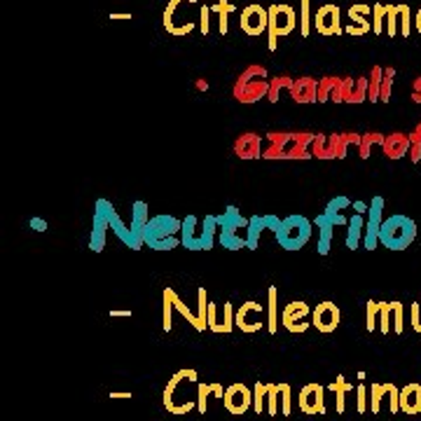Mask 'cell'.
<instances>
[{
    "label": "cell",
    "mask_w": 421,
    "mask_h": 421,
    "mask_svg": "<svg viewBox=\"0 0 421 421\" xmlns=\"http://www.w3.org/2000/svg\"><path fill=\"white\" fill-rule=\"evenodd\" d=\"M316 134L311 131H269L265 160H306L311 157V143Z\"/></svg>",
    "instance_id": "obj_1"
},
{
    "label": "cell",
    "mask_w": 421,
    "mask_h": 421,
    "mask_svg": "<svg viewBox=\"0 0 421 421\" xmlns=\"http://www.w3.org/2000/svg\"><path fill=\"white\" fill-rule=\"evenodd\" d=\"M269 82L272 80H269L267 68L253 63V66H248L244 73L237 77V82H234V89H232L234 98L244 105L258 103L269 96Z\"/></svg>",
    "instance_id": "obj_2"
},
{
    "label": "cell",
    "mask_w": 421,
    "mask_h": 421,
    "mask_svg": "<svg viewBox=\"0 0 421 421\" xmlns=\"http://www.w3.org/2000/svg\"><path fill=\"white\" fill-rule=\"evenodd\" d=\"M199 0H169L167 10H164V28L171 35H188L199 26Z\"/></svg>",
    "instance_id": "obj_3"
},
{
    "label": "cell",
    "mask_w": 421,
    "mask_h": 421,
    "mask_svg": "<svg viewBox=\"0 0 421 421\" xmlns=\"http://www.w3.org/2000/svg\"><path fill=\"white\" fill-rule=\"evenodd\" d=\"M181 234L185 248H190V251H209L216 244V234H218L216 216H206L204 220H199L197 216H188L183 220Z\"/></svg>",
    "instance_id": "obj_4"
},
{
    "label": "cell",
    "mask_w": 421,
    "mask_h": 421,
    "mask_svg": "<svg viewBox=\"0 0 421 421\" xmlns=\"http://www.w3.org/2000/svg\"><path fill=\"white\" fill-rule=\"evenodd\" d=\"M417 239V223L408 216H391L380 227V244L391 251H405Z\"/></svg>",
    "instance_id": "obj_5"
},
{
    "label": "cell",
    "mask_w": 421,
    "mask_h": 421,
    "mask_svg": "<svg viewBox=\"0 0 421 421\" xmlns=\"http://www.w3.org/2000/svg\"><path fill=\"white\" fill-rule=\"evenodd\" d=\"M183 230V223L171 216H157L150 218V223L143 230V241L155 248V251H171L176 248L181 241L176 239V234Z\"/></svg>",
    "instance_id": "obj_6"
},
{
    "label": "cell",
    "mask_w": 421,
    "mask_h": 421,
    "mask_svg": "<svg viewBox=\"0 0 421 421\" xmlns=\"http://www.w3.org/2000/svg\"><path fill=\"white\" fill-rule=\"evenodd\" d=\"M269 28H267V47L269 52H274L279 45V38L290 35L295 31L297 24V12L290 5H269Z\"/></svg>",
    "instance_id": "obj_7"
},
{
    "label": "cell",
    "mask_w": 421,
    "mask_h": 421,
    "mask_svg": "<svg viewBox=\"0 0 421 421\" xmlns=\"http://www.w3.org/2000/svg\"><path fill=\"white\" fill-rule=\"evenodd\" d=\"M311 239V223L304 216H288L281 220V227L276 232V241L285 251H299L309 244Z\"/></svg>",
    "instance_id": "obj_8"
},
{
    "label": "cell",
    "mask_w": 421,
    "mask_h": 421,
    "mask_svg": "<svg viewBox=\"0 0 421 421\" xmlns=\"http://www.w3.org/2000/svg\"><path fill=\"white\" fill-rule=\"evenodd\" d=\"M185 380H188V377L183 375V370H178V373L169 380L167 389H164V408L176 417L188 415V412L195 408V401L190 398L188 391H181Z\"/></svg>",
    "instance_id": "obj_9"
},
{
    "label": "cell",
    "mask_w": 421,
    "mask_h": 421,
    "mask_svg": "<svg viewBox=\"0 0 421 421\" xmlns=\"http://www.w3.org/2000/svg\"><path fill=\"white\" fill-rule=\"evenodd\" d=\"M262 323H267V311H262V304L248 299L234 311V325L241 332H258L262 330Z\"/></svg>",
    "instance_id": "obj_10"
},
{
    "label": "cell",
    "mask_w": 421,
    "mask_h": 421,
    "mask_svg": "<svg viewBox=\"0 0 421 421\" xmlns=\"http://www.w3.org/2000/svg\"><path fill=\"white\" fill-rule=\"evenodd\" d=\"M112 204L105 202V199H98L96 202V211H94V230H91V241L89 248L96 253H101L105 248V234H108L110 227V216H112Z\"/></svg>",
    "instance_id": "obj_11"
},
{
    "label": "cell",
    "mask_w": 421,
    "mask_h": 421,
    "mask_svg": "<svg viewBox=\"0 0 421 421\" xmlns=\"http://www.w3.org/2000/svg\"><path fill=\"white\" fill-rule=\"evenodd\" d=\"M239 26L246 35L258 38V35H262L269 28V10L262 5L244 7V12H241V17H239Z\"/></svg>",
    "instance_id": "obj_12"
},
{
    "label": "cell",
    "mask_w": 421,
    "mask_h": 421,
    "mask_svg": "<svg viewBox=\"0 0 421 421\" xmlns=\"http://www.w3.org/2000/svg\"><path fill=\"white\" fill-rule=\"evenodd\" d=\"M335 103H363L368 101V77H342L332 94Z\"/></svg>",
    "instance_id": "obj_13"
},
{
    "label": "cell",
    "mask_w": 421,
    "mask_h": 421,
    "mask_svg": "<svg viewBox=\"0 0 421 421\" xmlns=\"http://www.w3.org/2000/svg\"><path fill=\"white\" fill-rule=\"evenodd\" d=\"M382 216H384V199L375 197L373 202H370L365 234H363V246H365V251H375L377 244H380V227L384 223Z\"/></svg>",
    "instance_id": "obj_14"
},
{
    "label": "cell",
    "mask_w": 421,
    "mask_h": 421,
    "mask_svg": "<svg viewBox=\"0 0 421 421\" xmlns=\"http://www.w3.org/2000/svg\"><path fill=\"white\" fill-rule=\"evenodd\" d=\"M223 403L230 415H234V417L246 415L248 408L253 405V391L248 389L246 384H232V387H227V391H225Z\"/></svg>",
    "instance_id": "obj_15"
},
{
    "label": "cell",
    "mask_w": 421,
    "mask_h": 421,
    "mask_svg": "<svg viewBox=\"0 0 421 421\" xmlns=\"http://www.w3.org/2000/svg\"><path fill=\"white\" fill-rule=\"evenodd\" d=\"M384 401H389V410L396 415L401 410V389H396L394 384H373V389H370V410L375 415L382 412Z\"/></svg>",
    "instance_id": "obj_16"
},
{
    "label": "cell",
    "mask_w": 421,
    "mask_h": 421,
    "mask_svg": "<svg viewBox=\"0 0 421 421\" xmlns=\"http://www.w3.org/2000/svg\"><path fill=\"white\" fill-rule=\"evenodd\" d=\"M410 24H412V14H410L408 5H387V35L389 38H396V35L408 38Z\"/></svg>",
    "instance_id": "obj_17"
},
{
    "label": "cell",
    "mask_w": 421,
    "mask_h": 421,
    "mask_svg": "<svg viewBox=\"0 0 421 421\" xmlns=\"http://www.w3.org/2000/svg\"><path fill=\"white\" fill-rule=\"evenodd\" d=\"M339 306L330 302V299H325V302H320L316 309L311 311V325L316 328L318 332H332L337 330L339 325Z\"/></svg>",
    "instance_id": "obj_18"
},
{
    "label": "cell",
    "mask_w": 421,
    "mask_h": 421,
    "mask_svg": "<svg viewBox=\"0 0 421 421\" xmlns=\"http://www.w3.org/2000/svg\"><path fill=\"white\" fill-rule=\"evenodd\" d=\"M311 313L306 302H290L283 306L281 311V323L288 332H304L311 323H306V316Z\"/></svg>",
    "instance_id": "obj_19"
},
{
    "label": "cell",
    "mask_w": 421,
    "mask_h": 421,
    "mask_svg": "<svg viewBox=\"0 0 421 421\" xmlns=\"http://www.w3.org/2000/svg\"><path fill=\"white\" fill-rule=\"evenodd\" d=\"M325 387H320V384H306L299 391V410L304 412V415H325Z\"/></svg>",
    "instance_id": "obj_20"
},
{
    "label": "cell",
    "mask_w": 421,
    "mask_h": 421,
    "mask_svg": "<svg viewBox=\"0 0 421 421\" xmlns=\"http://www.w3.org/2000/svg\"><path fill=\"white\" fill-rule=\"evenodd\" d=\"M339 19H342L339 5H320L316 17H313V26H316V31L320 35H339L342 33Z\"/></svg>",
    "instance_id": "obj_21"
},
{
    "label": "cell",
    "mask_w": 421,
    "mask_h": 421,
    "mask_svg": "<svg viewBox=\"0 0 421 421\" xmlns=\"http://www.w3.org/2000/svg\"><path fill=\"white\" fill-rule=\"evenodd\" d=\"M290 96L295 103H318V80H313L309 75H302V77H292V84H290Z\"/></svg>",
    "instance_id": "obj_22"
},
{
    "label": "cell",
    "mask_w": 421,
    "mask_h": 421,
    "mask_svg": "<svg viewBox=\"0 0 421 421\" xmlns=\"http://www.w3.org/2000/svg\"><path fill=\"white\" fill-rule=\"evenodd\" d=\"M234 155H237L239 160H260L262 138L253 131L241 134V136H237V141H234Z\"/></svg>",
    "instance_id": "obj_23"
},
{
    "label": "cell",
    "mask_w": 421,
    "mask_h": 421,
    "mask_svg": "<svg viewBox=\"0 0 421 421\" xmlns=\"http://www.w3.org/2000/svg\"><path fill=\"white\" fill-rule=\"evenodd\" d=\"M368 14H373V7L370 5H351L349 7V19H351V24H349L344 31L349 35H365L373 31V21L368 19Z\"/></svg>",
    "instance_id": "obj_24"
},
{
    "label": "cell",
    "mask_w": 421,
    "mask_h": 421,
    "mask_svg": "<svg viewBox=\"0 0 421 421\" xmlns=\"http://www.w3.org/2000/svg\"><path fill=\"white\" fill-rule=\"evenodd\" d=\"M410 134H403V131H394V134H387L382 143V150L389 160H401V157L410 155Z\"/></svg>",
    "instance_id": "obj_25"
},
{
    "label": "cell",
    "mask_w": 421,
    "mask_h": 421,
    "mask_svg": "<svg viewBox=\"0 0 421 421\" xmlns=\"http://www.w3.org/2000/svg\"><path fill=\"white\" fill-rule=\"evenodd\" d=\"M110 227H112V232L117 234V239L122 241L124 246H129L131 251H138V248L145 246V241H143V234L134 230V227H127L122 220H119V216H117L115 211H112V216H110Z\"/></svg>",
    "instance_id": "obj_26"
},
{
    "label": "cell",
    "mask_w": 421,
    "mask_h": 421,
    "mask_svg": "<svg viewBox=\"0 0 421 421\" xmlns=\"http://www.w3.org/2000/svg\"><path fill=\"white\" fill-rule=\"evenodd\" d=\"M401 412L410 417L421 415V384H408L401 389Z\"/></svg>",
    "instance_id": "obj_27"
},
{
    "label": "cell",
    "mask_w": 421,
    "mask_h": 421,
    "mask_svg": "<svg viewBox=\"0 0 421 421\" xmlns=\"http://www.w3.org/2000/svg\"><path fill=\"white\" fill-rule=\"evenodd\" d=\"M330 145H332V157L335 160H344L349 148L361 145V134L344 131V134H330Z\"/></svg>",
    "instance_id": "obj_28"
},
{
    "label": "cell",
    "mask_w": 421,
    "mask_h": 421,
    "mask_svg": "<svg viewBox=\"0 0 421 421\" xmlns=\"http://www.w3.org/2000/svg\"><path fill=\"white\" fill-rule=\"evenodd\" d=\"M365 223L368 220L363 218V213H354L349 218V225H346V248L349 251H356L363 241V234H365Z\"/></svg>",
    "instance_id": "obj_29"
},
{
    "label": "cell",
    "mask_w": 421,
    "mask_h": 421,
    "mask_svg": "<svg viewBox=\"0 0 421 421\" xmlns=\"http://www.w3.org/2000/svg\"><path fill=\"white\" fill-rule=\"evenodd\" d=\"M313 225L318 227V253L320 255H328L330 253V241H332V227H335V220L325 213L313 220Z\"/></svg>",
    "instance_id": "obj_30"
},
{
    "label": "cell",
    "mask_w": 421,
    "mask_h": 421,
    "mask_svg": "<svg viewBox=\"0 0 421 421\" xmlns=\"http://www.w3.org/2000/svg\"><path fill=\"white\" fill-rule=\"evenodd\" d=\"M225 398V389L220 384H197V408L202 415H206V408H209V398Z\"/></svg>",
    "instance_id": "obj_31"
},
{
    "label": "cell",
    "mask_w": 421,
    "mask_h": 421,
    "mask_svg": "<svg viewBox=\"0 0 421 421\" xmlns=\"http://www.w3.org/2000/svg\"><path fill=\"white\" fill-rule=\"evenodd\" d=\"M267 330L269 335H276L279 330V292L274 285L267 290Z\"/></svg>",
    "instance_id": "obj_32"
},
{
    "label": "cell",
    "mask_w": 421,
    "mask_h": 421,
    "mask_svg": "<svg viewBox=\"0 0 421 421\" xmlns=\"http://www.w3.org/2000/svg\"><path fill=\"white\" fill-rule=\"evenodd\" d=\"M162 297H164V309H162V328H164V332H169L171 328H174V323H171V318H174V309H176V304H174L176 292H174V288H164Z\"/></svg>",
    "instance_id": "obj_33"
},
{
    "label": "cell",
    "mask_w": 421,
    "mask_h": 421,
    "mask_svg": "<svg viewBox=\"0 0 421 421\" xmlns=\"http://www.w3.org/2000/svg\"><path fill=\"white\" fill-rule=\"evenodd\" d=\"M311 157H316V160H335V157H332V145H330V136H325V134H316V136H313Z\"/></svg>",
    "instance_id": "obj_34"
},
{
    "label": "cell",
    "mask_w": 421,
    "mask_h": 421,
    "mask_svg": "<svg viewBox=\"0 0 421 421\" xmlns=\"http://www.w3.org/2000/svg\"><path fill=\"white\" fill-rule=\"evenodd\" d=\"M211 12L218 14V31L227 35V31H230V14L234 12V5H230V0H218V5L211 7Z\"/></svg>",
    "instance_id": "obj_35"
},
{
    "label": "cell",
    "mask_w": 421,
    "mask_h": 421,
    "mask_svg": "<svg viewBox=\"0 0 421 421\" xmlns=\"http://www.w3.org/2000/svg\"><path fill=\"white\" fill-rule=\"evenodd\" d=\"M382 80H384V68L375 66L368 75V101H380V91H382Z\"/></svg>",
    "instance_id": "obj_36"
},
{
    "label": "cell",
    "mask_w": 421,
    "mask_h": 421,
    "mask_svg": "<svg viewBox=\"0 0 421 421\" xmlns=\"http://www.w3.org/2000/svg\"><path fill=\"white\" fill-rule=\"evenodd\" d=\"M342 77H335V75H325L318 80V103H325V101H332V94L335 89L339 87Z\"/></svg>",
    "instance_id": "obj_37"
},
{
    "label": "cell",
    "mask_w": 421,
    "mask_h": 421,
    "mask_svg": "<svg viewBox=\"0 0 421 421\" xmlns=\"http://www.w3.org/2000/svg\"><path fill=\"white\" fill-rule=\"evenodd\" d=\"M328 389H330L332 394L337 396V398H335V401H337V412L342 415V412H344V401H346L344 396L349 394V391H354V387H351V384H349L342 375H337V380H335Z\"/></svg>",
    "instance_id": "obj_38"
},
{
    "label": "cell",
    "mask_w": 421,
    "mask_h": 421,
    "mask_svg": "<svg viewBox=\"0 0 421 421\" xmlns=\"http://www.w3.org/2000/svg\"><path fill=\"white\" fill-rule=\"evenodd\" d=\"M262 230H267V227H265V220H262V216H253L251 223H248V230H246L248 248H251V251H255V248H258V241H260Z\"/></svg>",
    "instance_id": "obj_39"
},
{
    "label": "cell",
    "mask_w": 421,
    "mask_h": 421,
    "mask_svg": "<svg viewBox=\"0 0 421 421\" xmlns=\"http://www.w3.org/2000/svg\"><path fill=\"white\" fill-rule=\"evenodd\" d=\"M290 84H292V77L290 75L272 77V82H269V96H267V101L269 103H276L281 98V91L283 89H290Z\"/></svg>",
    "instance_id": "obj_40"
},
{
    "label": "cell",
    "mask_w": 421,
    "mask_h": 421,
    "mask_svg": "<svg viewBox=\"0 0 421 421\" xmlns=\"http://www.w3.org/2000/svg\"><path fill=\"white\" fill-rule=\"evenodd\" d=\"M382 143H384V136H382V134H375V131L363 134V136H361V145H358V155H361V160H368L370 153H373V148H375V145H382Z\"/></svg>",
    "instance_id": "obj_41"
},
{
    "label": "cell",
    "mask_w": 421,
    "mask_h": 421,
    "mask_svg": "<svg viewBox=\"0 0 421 421\" xmlns=\"http://www.w3.org/2000/svg\"><path fill=\"white\" fill-rule=\"evenodd\" d=\"M299 33L302 38L311 33V0H299Z\"/></svg>",
    "instance_id": "obj_42"
},
{
    "label": "cell",
    "mask_w": 421,
    "mask_h": 421,
    "mask_svg": "<svg viewBox=\"0 0 421 421\" xmlns=\"http://www.w3.org/2000/svg\"><path fill=\"white\" fill-rule=\"evenodd\" d=\"M148 223H150L148 204H145V202H136V204H134V220H131V227H134L136 232L143 234V230H145Z\"/></svg>",
    "instance_id": "obj_43"
},
{
    "label": "cell",
    "mask_w": 421,
    "mask_h": 421,
    "mask_svg": "<svg viewBox=\"0 0 421 421\" xmlns=\"http://www.w3.org/2000/svg\"><path fill=\"white\" fill-rule=\"evenodd\" d=\"M279 405H281L279 384H267V415H269V417H276V415H279Z\"/></svg>",
    "instance_id": "obj_44"
},
{
    "label": "cell",
    "mask_w": 421,
    "mask_h": 421,
    "mask_svg": "<svg viewBox=\"0 0 421 421\" xmlns=\"http://www.w3.org/2000/svg\"><path fill=\"white\" fill-rule=\"evenodd\" d=\"M253 410L262 415V412H267V384L258 382L253 387Z\"/></svg>",
    "instance_id": "obj_45"
},
{
    "label": "cell",
    "mask_w": 421,
    "mask_h": 421,
    "mask_svg": "<svg viewBox=\"0 0 421 421\" xmlns=\"http://www.w3.org/2000/svg\"><path fill=\"white\" fill-rule=\"evenodd\" d=\"M394 77H396V68H384V80H382V91H380V101H382V103H389V101H391Z\"/></svg>",
    "instance_id": "obj_46"
},
{
    "label": "cell",
    "mask_w": 421,
    "mask_h": 421,
    "mask_svg": "<svg viewBox=\"0 0 421 421\" xmlns=\"http://www.w3.org/2000/svg\"><path fill=\"white\" fill-rule=\"evenodd\" d=\"M373 28H375L377 35L387 31V5H380V3H377V5L373 7Z\"/></svg>",
    "instance_id": "obj_47"
},
{
    "label": "cell",
    "mask_w": 421,
    "mask_h": 421,
    "mask_svg": "<svg viewBox=\"0 0 421 421\" xmlns=\"http://www.w3.org/2000/svg\"><path fill=\"white\" fill-rule=\"evenodd\" d=\"M410 157H412V162L415 164H419L421 162V122L412 129V134H410Z\"/></svg>",
    "instance_id": "obj_48"
},
{
    "label": "cell",
    "mask_w": 421,
    "mask_h": 421,
    "mask_svg": "<svg viewBox=\"0 0 421 421\" xmlns=\"http://www.w3.org/2000/svg\"><path fill=\"white\" fill-rule=\"evenodd\" d=\"M380 311H382V302L370 299L368 306H365V328H368V332H375V320L380 318Z\"/></svg>",
    "instance_id": "obj_49"
},
{
    "label": "cell",
    "mask_w": 421,
    "mask_h": 421,
    "mask_svg": "<svg viewBox=\"0 0 421 421\" xmlns=\"http://www.w3.org/2000/svg\"><path fill=\"white\" fill-rule=\"evenodd\" d=\"M368 410H370V391L363 387V384H358V387H356V412L365 415Z\"/></svg>",
    "instance_id": "obj_50"
},
{
    "label": "cell",
    "mask_w": 421,
    "mask_h": 421,
    "mask_svg": "<svg viewBox=\"0 0 421 421\" xmlns=\"http://www.w3.org/2000/svg\"><path fill=\"white\" fill-rule=\"evenodd\" d=\"M391 313H394V304L391 302H382V311H380V330L382 335H389L391 332Z\"/></svg>",
    "instance_id": "obj_51"
},
{
    "label": "cell",
    "mask_w": 421,
    "mask_h": 421,
    "mask_svg": "<svg viewBox=\"0 0 421 421\" xmlns=\"http://www.w3.org/2000/svg\"><path fill=\"white\" fill-rule=\"evenodd\" d=\"M197 297H199V320H202L204 328H209V299H206V288H199L197 290Z\"/></svg>",
    "instance_id": "obj_52"
},
{
    "label": "cell",
    "mask_w": 421,
    "mask_h": 421,
    "mask_svg": "<svg viewBox=\"0 0 421 421\" xmlns=\"http://www.w3.org/2000/svg\"><path fill=\"white\" fill-rule=\"evenodd\" d=\"M281 391V415L288 417L292 412V398H290V384H279Z\"/></svg>",
    "instance_id": "obj_53"
},
{
    "label": "cell",
    "mask_w": 421,
    "mask_h": 421,
    "mask_svg": "<svg viewBox=\"0 0 421 421\" xmlns=\"http://www.w3.org/2000/svg\"><path fill=\"white\" fill-rule=\"evenodd\" d=\"M394 304V332L396 335H403L405 330V309L401 302H391Z\"/></svg>",
    "instance_id": "obj_54"
},
{
    "label": "cell",
    "mask_w": 421,
    "mask_h": 421,
    "mask_svg": "<svg viewBox=\"0 0 421 421\" xmlns=\"http://www.w3.org/2000/svg\"><path fill=\"white\" fill-rule=\"evenodd\" d=\"M199 31H202V35H209V31H211V7L209 5H202V10H199Z\"/></svg>",
    "instance_id": "obj_55"
},
{
    "label": "cell",
    "mask_w": 421,
    "mask_h": 421,
    "mask_svg": "<svg viewBox=\"0 0 421 421\" xmlns=\"http://www.w3.org/2000/svg\"><path fill=\"white\" fill-rule=\"evenodd\" d=\"M346 206H351V202H349L346 197H335V199H330V202H328L325 213H339L342 209H346Z\"/></svg>",
    "instance_id": "obj_56"
},
{
    "label": "cell",
    "mask_w": 421,
    "mask_h": 421,
    "mask_svg": "<svg viewBox=\"0 0 421 421\" xmlns=\"http://www.w3.org/2000/svg\"><path fill=\"white\" fill-rule=\"evenodd\" d=\"M412 328H415L417 332H421V302L412 304Z\"/></svg>",
    "instance_id": "obj_57"
},
{
    "label": "cell",
    "mask_w": 421,
    "mask_h": 421,
    "mask_svg": "<svg viewBox=\"0 0 421 421\" xmlns=\"http://www.w3.org/2000/svg\"><path fill=\"white\" fill-rule=\"evenodd\" d=\"M412 101L421 103V75L415 80V84H412Z\"/></svg>",
    "instance_id": "obj_58"
},
{
    "label": "cell",
    "mask_w": 421,
    "mask_h": 421,
    "mask_svg": "<svg viewBox=\"0 0 421 421\" xmlns=\"http://www.w3.org/2000/svg\"><path fill=\"white\" fill-rule=\"evenodd\" d=\"M351 206L356 209V213H365V211L370 209V204H363V202H354Z\"/></svg>",
    "instance_id": "obj_59"
},
{
    "label": "cell",
    "mask_w": 421,
    "mask_h": 421,
    "mask_svg": "<svg viewBox=\"0 0 421 421\" xmlns=\"http://www.w3.org/2000/svg\"><path fill=\"white\" fill-rule=\"evenodd\" d=\"M110 19H112V21H127V19H131V14H119V12H112V14H110Z\"/></svg>",
    "instance_id": "obj_60"
},
{
    "label": "cell",
    "mask_w": 421,
    "mask_h": 421,
    "mask_svg": "<svg viewBox=\"0 0 421 421\" xmlns=\"http://www.w3.org/2000/svg\"><path fill=\"white\" fill-rule=\"evenodd\" d=\"M110 316H115V318L117 316H131V311H127V309H112Z\"/></svg>",
    "instance_id": "obj_61"
},
{
    "label": "cell",
    "mask_w": 421,
    "mask_h": 421,
    "mask_svg": "<svg viewBox=\"0 0 421 421\" xmlns=\"http://www.w3.org/2000/svg\"><path fill=\"white\" fill-rule=\"evenodd\" d=\"M415 24H417V31L421 33V7H419L417 14H415Z\"/></svg>",
    "instance_id": "obj_62"
},
{
    "label": "cell",
    "mask_w": 421,
    "mask_h": 421,
    "mask_svg": "<svg viewBox=\"0 0 421 421\" xmlns=\"http://www.w3.org/2000/svg\"><path fill=\"white\" fill-rule=\"evenodd\" d=\"M197 89L199 91H206V89H209V82H206V80H197Z\"/></svg>",
    "instance_id": "obj_63"
},
{
    "label": "cell",
    "mask_w": 421,
    "mask_h": 421,
    "mask_svg": "<svg viewBox=\"0 0 421 421\" xmlns=\"http://www.w3.org/2000/svg\"><path fill=\"white\" fill-rule=\"evenodd\" d=\"M110 398H117V401H124V398H131V394H110Z\"/></svg>",
    "instance_id": "obj_64"
}]
</instances>
